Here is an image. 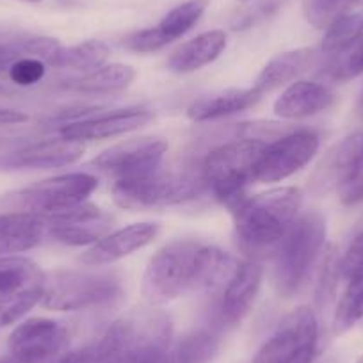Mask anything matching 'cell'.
<instances>
[{
    "label": "cell",
    "mask_w": 363,
    "mask_h": 363,
    "mask_svg": "<svg viewBox=\"0 0 363 363\" xmlns=\"http://www.w3.org/2000/svg\"><path fill=\"white\" fill-rule=\"evenodd\" d=\"M173 342V320L157 306L118 317L96 342V363H159Z\"/></svg>",
    "instance_id": "obj_3"
},
{
    "label": "cell",
    "mask_w": 363,
    "mask_h": 363,
    "mask_svg": "<svg viewBox=\"0 0 363 363\" xmlns=\"http://www.w3.org/2000/svg\"><path fill=\"white\" fill-rule=\"evenodd\" d=\"M22 2H30V4H38V2H43V0H22Z\"/></svg>",
    "instance_id": "obj_37"
},
{
    "label": "cell",
    "mask_w": 363,
    "mask_h": 363,
    "mask_svg": "<svg viewBox=\"0 0 363 363\" xmlns=\"http://www.w3.org/2000/svg\"><path fill=\"white\" fill-rule=\"evenodd\" d=\"M362 0H303V13L317 29H328L335 20L351 13Z\"/></svg>",
    "instance_id": "obj_30"
},
{
    "label": "cell",
    "mask_w": 363,
    "mask_h": 363,
    "mask_svg": "<svg viewBox=\"0 0 363 363\" xmlns=\"http://www.w3.org/2000/svg\"><path fill=\"white\" fill-rule=\"evenodd\" d=\"M338 274L347 281L363 274V230L351 240L344 257L338 262Z\"/></svg>",
    "instance_id": "obj_32"
},
{
    "label": "cell",
    "mask_w": 363,
    "mask_h": 363,
    "mask_svg": "<svg viewBox=\"0 0 363 363\" xmlns=\"http://www.w3.org/2000/svg\"><path fill=\"white\" fill-rule=\"evenodd\" d=\"M47 237L68 246H93L109 233L111 218L96 205H77L47 218Z\"/></svg>",
    "instance_id": "obj_17"
},
{
    "label": "cell",
    "mask_w": 363,
    "mask_h": 363,
    "mask_svg": "<svg viewBox=\"0 0 363 363\" xmlns=\"http://www.w3.org/2000/svg\"><path fill=\"white\" fill-rule=\"evenodd\" d=\"M303 194L298 187H278L246 196L232 208L239 246L251 258L274 253L299 218Z\"/></svg>",
    "instance_id": "obj_2"
},
{
    "label": "cell",
    "mask_w": 363,
    "mask_h": 363,
    "mask_svg": "<svg viewBox=\"0 0 363 363\" xmlns=\"http://www.w3.org/2000/svg\"><path fill=\"white\" fill-rule=\"evenodd\" d=\"M335 102V93L315 80H294L277 99L272 111L281 120H305L323 113Z\"/></svg>",
    "instance_id": "obj_21"
},
{
    "label": "cell",
    "mask_w": 363,
    "mask_h": 363,
    "mask_svg": "<svg viewBox=\"0 0 363 363\" xmlns=\"http://www.w3.org/2000/svg\"><path fill=\"white\" fill-rule=\"evenodd\" d=\"M267 143L242 138L212 150L201 164L205 187L232 211L246 198V189L257 182V167Z\"/></svg>",
    "instance_id": "obj_5"
},
{
    "label": "cell",
    "mask_w": 363,
    "mask_h": 363,
    "mask_svg": "<svg viewBox=\"0 0 363 363\" xmlns=\"http://www.w3.org/2000/svg\"><path fill=\"white\" fill-rule=\"evenodd\" d=\"M262 96L264 95L253 86L246 89H226L191 104L187 109V118L193 121H214L219 118L232 116L257 106Z\"/></svg>",
    "instance_id": "obj_25"
},
{
    "label": "cell",
    "mask_w": 363,
    "mask_h": 363,
    "mask_svg": "<svg viewBox=\"0 0 363 363\" xmlns=\"http://www.w3.org/2000/svg\"><path fill=\"white\" fill-rule=\"evenodd\" d=\"M359 111L363 113V95H362V100H359Z\"/></svg>",
    "instance_id": "obj_38"
},
{
    "label": "cell",
    "mask_w": 363,
    "mask_h": 363,
    "mask_svg": "<svg viewBox=\"0 0 363 363\" xmlns=\"http://www.w3.org/2000/svg\"><path fill=\"white\" fill-rule=\"evenodd\" d=\"M26 113L22 111H15V109H0V125H18L27 121Z\"/></svg>",
    "instance_id": "obj_35"
},
{
    "label": "cell",
    "mask_w": 363,
    "mask_h": 363,
    "mask_svg": "<svg viewBox=\"0 0 363 363\" xmlns=\"http://www.w3.org/2000/svg\"><path fill=\"white\" fill-rule=\"evenodd\" d=\"M363 319V274L347 281V289L338 301L333 317V331L337 335L347 333Z\"/></svg>",
    "instance_id": "obj_29"
},
{
    "label": "cell",
    "mask_w": 363,
    "mask_h": 363,
    "mask_svg": "<svg viewBox=\"0 0 363 363\" xmlns=\"http://www.w3.org/2000/svg\"><path fill=\"white\" fill-rule=\"evenodd\" d=\"M320 139L310 128H299L267 143L257 167V182L274 184L292 177L319 152Z\"/></svg>",
    "instance_id": "obj_12"
},
{
    "label": "cell",
    "mask_w": 363,
    "mask_h": 363,
    "mask_svg": "<svg viewBox=\"0 0 363 363\" xmlns=\"http://www.w3.org/2000/svg\"><path fill=\"white\" fill-rule=\"evenodd\" d=\"M205 187L203 174L171 171L160 164L148 173L114 182L113 198L120 207L132 211L173 207L194 200Z\"/></svg>",
    "instance_id": "obj_6"
},
{
    "label": "cell",
    "mask_w": 363,
    "mask_h": 363,
    "mask_svg": "<svg viewBox=\"0 0 363 363\" xmlns=\"http://www.w3.org/2000/svg\"><path fill=\"white\" fill-rule=\"evenodd\" d=\"M123 284L114 271H55L45 274L41 305L55 312H80L118 301Z\"/></svg>",
    "instance_id": "obj_7"
},
{
    "label": "cell",
    "mask_w": 363,
    "mask_h": 363,
    "mask_svg": "<svg viewBox=\"0 0 363 363\" xmlns=\"http://www.w3.org/2000/svg\"><path fill=\"white\" fill-rule=\"evenodd\" d=\"M96 187L99 180L89 173L59 174L8 193L0 205L9 212H30L48 218L86 203Z\"/></svg>",
    "instance_id": "obj_8"
},
{
    "label": "cell",
    "mask_w": 363,
    "mask_h": 363,
    "mask_svg": "<svg viewBox=\"0 0 363 363\" xmlns=\"http://www.w3.org/2000/svg\"><path fill=\"white\" fill-rule=\"evenodd\" d=\"M211 0H186L171 9L157 26L138 30L125 38V48L139 54H150L186 36L207 11Z\"/></svg>",
    "instance_id": "obj_16"
},
{
    "label": "cell",
    "mask_w": 363,
    "mask_h": 363,
    "mask_svg": "<svg viewBox=\"0 0 363 363\" xmlns=\"http://www.w3.org/2000/svg\"><path fill=\"white\" fill-rule=\"evenodd\" d=\"M9 79L16 86L29 87L41 82L47 75V65L36 57H20L9 68Z\"/></svg>",
    "instance_id": "obj_31"
},
{
    "label": "cell",
    "mask_w": 363,
    "mask_h": 363,
    "mask_svg": "<svg viewBox=\"0 0 363 363\" xmlns=\"http://www.w3.org/2000/svg\"><path fill=\"white\" fill-rule=\"evenodd\" d=\"M167 143L157 138L130 139L100 153L93 166L114 182L148 173L162 164Z\"/></svg>",
    "instance_id": "obj_14"
},
{
    "label": "cell",
    "mask_w": 363,
    "mask_h": 363,
    "mask_svg": "<svg viewBox=\"0 0 363 363\" xmlns=\"http://www.w3.org/2000/svg\"><path fill=\"white\" fill-rule=\"evenodd\" d=\"M8 345L15 363H55L68 351L69 333L57 320L33 317L13 330Z\"/></svg>",
    "instance_id": "obj_13"
},
{
    "label": "cell",
    "mask_w": 363,
    "mask_h": 363,
    "mask_svg": "<svg viewBox=\"0 0 363 363\" xmlns=\"http://www.w3.org/2000/svg\"><path fill=\"white\" fill-rule=\"evenodd\" d=\"M240 2H250V0H240Z\"/></svg>",
    "instance_id": "obj_40"
},
{
    "label": "cell",
    "mask_w": 363,
    "mask_h": 363,
    "mask_svg": "<svg viewBox=\"0 0 363 363\" xmlns=\"http://www.w3.org/2000/svg\"><path fill=\"white\" fill-rule=\"evenodd\" d=\"M109 47L100 40H87L72 47H61L55 55L52 66L62 69H75V72H91L106 65L109 59Z\"/></svg>",
    "instance_id": "obj_28"
},
{
    "label": "cell",
    "mask_w": 363,
    "mask_h": 363,
    "mask_svg": "<svg viewBox=\"0 0 363 363\" xmlns=\"http://www.w3.org/2000/svg\"><path fill=\"white\" fill-rule=\"evenodd\" d=\"M84 143L66 138L33 143L0 155V169H57L72 166L82 157Z\"/></svg>",
    "instance_id": "obj_19"
},
{
    "label": "cell",
    "mask_w": 363,
    "mask_h": 363,
    "mask_svg": "<svg viewBox=\"0 0 363 363\" xmlns=\"http://www.w3.org/2000/svg\"><path fill=\"white\" fill-rule=\"evenodd\" d=\"M317 57L319 54L313 48H296V50L277 54L258 73L253 87H257L262 95H265L278 87L292 84L294 80H298L301 73L312 68Z\"/></svg>",
    "instance_id": "obj_24"
},
{
    "label": "cell",
    "mask_w": 363,
    "mask_h": 363,
    "mask_svg": "<svg viewBox=\"0 0 363 363\" xmlns=\"http://www.w3.org/2000/svg\"><path fill=\"white\" fill-rule=\"evenodd\" d=\"M153 120V111L146 107H127L113 113L96 114L86 120L73 121L61 127V135L72 141H102L134 132Z\"/></svg>",
    "instance_id": "obj_18"
},
{
    "label": "cell",
    "mask_w": 363,
    "mask_h": 363,
    "mask_svg": "<svg viewBox=\"0 0 363 363\" xmlns=\"http://www.w3.org/2000/svg\"><path fill=\"white\" fill-rule=\"evenodd\" d=\"M239 262L214 244L177 239L160 247L143 274L141 292L148 305L162 306L194 292L223 291Z\"/></svg>",
    "instance_id": "obj_1"
},
{
    "label": "cell",
    "mask_w": 363,
    "mask_h": 363,
    "mask_svg": "<svg viewBox=\"0 0 363 363\" xmlns=\"http://www.w3.org/2000/svg\"><path fill=\"white\" fill-rule=\"evenodd\" d=\"M310 189L313 194L338 189L345 203L363 198V132L347 135L324 155L310 180Z\"/></svg>",
    "instance_id": "obj_9"
},
{
    "label": "cell",
    "mask_w": 363,
    "mask_h": 363,
    "mask_svg": "<svg viewBox=\"0 0 363 363\" xmlns=\"http://www.w3.org/2000/svg\"><path fill=\"white\" fill-rule=\"evenodd\" d=\"M326 219L319 211L299 216L274 251L272 281L278 294L292 298L308 280L326 244Z\"/></svg>",
    "instance_id": "obj_4"
},
{
    "label": "cell",
    "mask_w": 363,
    "mask_h": 363,
    "mask_svg": "<svg viewBox=\"0 0 363 363\" xmlns=\"http://www.w3.org/2000/svg\"><path fill=\"white\" fill-rule=\"evenodd\" d=\"M228 36L225 30L214 29L198 34L193 40L186 41L177 48L167 59V68L174 73H193L203 66L214 62L225 52Z\"/></svg>",
    "instance_id": "obj_23"
},
{
    "label": "cell",
    "mask_w": 363,
    "mask_h": 363,
    "mask_svg": "<svg viewBox=\"0 0 363 363\" xmlns=\"http://www.w3.org/2000/svg\"><path fill=\"white\" fill-rule=\"evenodd\" d=\"M317 342L319 323L315 313L308 306H299L281 319L251 363H312Z\"/></svg>",
    "instance_id": "obj_10"
},
{
    "label": "cell",
    "mask_w": 363,
    "mask_h": 363,
    "mask_svg": "<svg viewBox=\"0 0 363 363\" xmlns=\"http://www.w3.org/2000/svg\"><path fill=\"white\" fill-rule=\"evenodd\" d=\"M157 233H159V225L155 223H134L130 226H125L116 232L107 233L99 242L87 247L80 255V264L87 267L111 265L148 246L150 242H153Z\"/></svg>",
    "instance_id": "obj_20"
},
{
    "label": "cell",
    "mask_w": 363,
    "mask_h": 363,
    "mask_svg": "<svg viewBox=\"0 0 363 363\" xmlns=\"http://www.w3.org/2000/svg\"><path fill=\"white\" fill-rule=\"evenodd\" d=\"M20 57H26L22 48V36L13 38V40L8 41H0V73L9 72L13 62Z\"/></svg>",
    "instance_id": "obj_33"
},
{
    "label": "cell",
    "mask_w": 363,
    "mask_h": 363,
    "mask_svg": "<svg viewBox=\"0 0 363 363\" xmlns=\"http://www.w3.org/2000/svg\"><path fill=\"white\" fill-rule=\"evenodd\" d=\"M0 363H15V359L11 356H6V358H0Z\"/></svg>",
    "instance_id": "obj_36"
},
{
    "label": "cell",
    "mask_w": 363,
    "mask_h": 363,
    "mask_svg": "<svg viewBox=\"0 0 363 363\" xmlns=\"http://www.w3.org/2000/svg\"><path fill=\"white\" fill-rule=\"evenodd\" d=\"M135 75L138 73L132 66L113 62V65H104L100 68L82 73L79 79L68 80L65 87L75 93H84V95H113V93L127 89L134 82Z\"/></svg>",
    "instance_id": "obj_27"
},
{
    "label": "cell",
    "mask_w": 363,
    "mask_h": 363,
    "mask_svg": "<svg viewBox=\"0 0 363 363\" xmlns=\"http://www.w3.org/2000/svg\"><path fill=\"white\" fill-rule=\"evenodd\" d=\"M262 277L264 269L257 260L250 258L246 262H239L233 277L223 287L221 299L214 306L212 326L216 330H228L242 323L260 291Z\"/></svg>",
    "instance_id": "obj_15"
},
{
    "label": "cell",
    "mask_w": 363,
    "mask_h": 363,
    "mask_svg": "<svg viewBox=\"0 0 363 363\" xmlns=\"http://www.w3.org/2000/svg\"><path fill=\"white\" fill-rule=\"evenodd\" d=\"M221 345V331L214 326L201 328L171 342L159 363H211Z\"/></svg>",
    "instance_id": "obj_26"
},
{
    "label": "cell",
    "mask_w": 363,
    "mask_h": 363,
    "mask_svg": "<svg viewBox=\"0 0 363 363\" xmlns=\"http://www.w3.org/2000/svg\"><path fill=\"white\" fill-rule=\"evenodd\" d=\"M55 363H96V342L66 351L55 359Z\"/></svg>",
    "instance_id": "obj_34"
},
{
    "label": "cell",
    "mask_w": 363,
    "mask_h": 363,
    "mask_svg": "<svg viewBox=\"0 0 363 363\" xmlns=\"http://www.w3.org/2000/svg\"><path fill=\"white\" fill-rule=\"evenodd\" d=\"M356 363H363V354L359 356V358H358V362H356Z\"/></svg>",
    "instance_id": "obj_39"
},
{
    "label": "cell",
    "mask_w": 363,
    "mask_h": 363,
    "mask_svg": "<svg viewBox=\"0 0 363 363\" xmlns=\"http://www.w3.org/2000/svg\"><path fill=\"white\" fill-rule=\"evenodd\" d=\"M45 272L23 257L0 258V328L15 324L43 298Z\"/></svg>",
    "instance_id": "obj_11"
},
{
    "label": "cell",
    "mask_w": 363,
    "mask_h": 363,
    "mask_svg": "<svg viewBox=\"0 0 363 363\" xmlns=\"http://www.w3.org/2000/svg\"><path fill=\"white\" fill-rule=\"evenodd\" d=\"M47 218L30 212L0 216V258L18 257L34 250L47 237Z\"/></svg>",
    "instance_id": "obj_22"
}]
</instances>
